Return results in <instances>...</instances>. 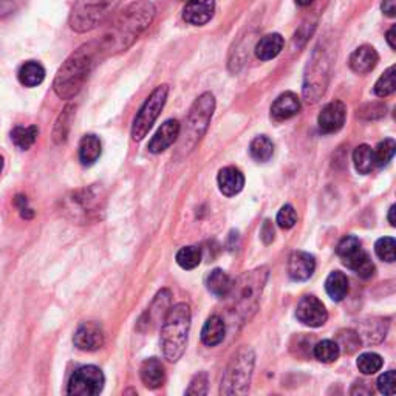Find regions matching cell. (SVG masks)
<instances>
[{"label":"cell","mask_w":396,"mask_h":396,"mask_svg":"<svg viewBox=\"0 0 396 396\" xmlns=\"http://www.w3.org/2000/svg\"><path fill=\"white\" fill-rule=\"evenodd\" d=\"M155 14L156 8L152 2L138 0L112 16L101 38L95 41L101 59L115 56L131 49L138 38L149 29Z\"/></svg>","instance_id":"6da1fadb"},{"label":"cell","mask_w":396,"mask_h":396,"mask_svg":"<svg viewBox=\"0 0 396 396\" xmlns=\"http://www.w3.org/2000/svg\"><path fill=\"white\" fill-rule=\"evenodd\" d=\"M101 59L96 42L81 45L78 50L73 51L66 62L59 67L56 76L53 81V90L61 99H73L90 76L95 64Z\"/></svg>","instance_id":"7a4b0ae2"},{"label":"cell","mask_w":396,"mask_h":396,"mask_svg":"<svg viewBox=\"0 0 396 396\" xmlns=\"http://www.w3.org/2000/svg\"><path fill=\"white\" fill-rule=\"evenodd\" d=\"M266 280H268V268L262 266V268L245 273L242 278L233 282V288L226 298L231 299L229 310H231L233 318L240 324L250 320L257 311Z\"/></svg>","instance_id":"3957f363"},{"label":"cell","mask_w":396,"mask_h":396,"mask_svg":"<svg viewBox=\"0 0 396 396\" xmlns=\"http://www.w3.org/2000/svg\"><path fill=\"white\" fill-rule=\"evenodd\" d=\"M191 328V307L188 303H177L169 308L161 324L163 355L171 362H177L184 355Z\"/></svg>","instance_id":"277c9868"},{"label":"cell","mask_w":396,"mask_h":396,"mask_svg":"<svg viewBox=\"0 0 396 396\" xmlns=\"http://www.w3.org/2000/svg\"><path fill=\"white\" fill-rule=\"evenodd\" d=\"M106 210V193L96 184L70 192L62 198V210L70 222L76 225L95 223Z\"/></svg>","instance_id":"5b68a950"},{"label":"cell","mask_w":396,"mask_h":396,"mask_svg":"<svg viewBox=\"0 0 396 396\" xmlns=\"http://www.w3.org/2000/svg\"><path fill=\"white\" fill-rule=\"evenodd\" d=\"M215 110V98L213 93H206L200 95L196 103L192 104L189 115L186 118V124H184L183 128H180V135H178V149H177V156L178 158H183V156H188L196 146L200 143L201 138L205 136L210 118L214 115Z\"/></svg>","instance_id":"8992f818"},{"label":"cell","mask_w":396,"mask_h":396,"mask_svg":"<svg viewBox=\"0 0 396 396\" xmlns=\"http://www.w3.org/2000/svg\"><path fill=\"white\" fill-rule=\"evenodd\" d=\"M335 58L336 50L331 47L330 41L320 42L313 51L303 76V98L307 103L315 104L325 93Z\"/></svg>","instance_id":"52a82bcc"},{"label":"cell","mask_w":396,"mask_h":396,"mask_svg":"<svg viewBox=\"0 0 396 396\" xmlns=\"http://www.w3.org/2000/svg\"><path fill=\"white\" fill-rule=\"evenodd\" d=\"M121 0H76L71 6L68 25L76 33H88L115 14Z\"/></svg>","instance_id":"ba28073f"},{"label":"cell","mask_w":396,"mask_h":396,"mask_svg":"<svg viewBox=\"0 0 396 396\" xmlns=\"http://www.w3.org/2000/svg\"><path fill=\"white\" fill-rule=\"evenodd\" d=\"M255 356L251 348H242L229 362L222 380V395H245L250 390Z\"/></svg>","instance_id":"9c48e42d"},{"label":"cell","mask_w":396,"mask_h":396,"mask_svg":"<svg viewBox=\"0 0 396 396\" xmlns=\"http://www.w3.org/2000/svg\"><path fill=\"white\" fill-rule=\"evenodd\" d=\"M169 95V86H158L152 93L144 101V104L141 108L138 110V113L133 119L132 124V140L133 141H143L147 136V133L151 132V128L153 127L155 121L158 119L160 113L163 112V108L166 106V101H168Z\"/></svg>","instance_id":"30bf717a"},{"label":"cell","mask_w":396,"mask_h":396,"mask_svg":"<svg viewBox=\"0 0 396 396\" xmlns=\"http://www.w3.org/2000/svg\"><path fill=\"white\" fill-rule=\"evenodd\" d=\"M337 255L348 270L355 271L361 279H370L375 274V263L355 235L344 237L337 245Z\"/></svg>","instance_id":"8fae6325"},{"label":"cell","mask_w":396,"mask_h":396,"mask_svg":"<svg viewBox=\"0 0 396 396\" xmlns=\"http://www.w3.org/2000/svg\"><path fill=\"white\" fill-rule=\"evenodd\" d=\"M106 377L101 368L84 365L71 375L67 393L70 396H96L104 389Z\"/></svg>","instance_id":"7c38bea8"},{"label":"cell","mask_w":396,"mask_h":396,"mask_svg":"<svg viewBox=\"0 0 396 396\" xmlns=\"http://www.w3.org/2000/svg\"><path fill=\"white\" fill-rule=\"evenodd\" d=\"M296 318L303 325L313 328L322 327L328 319V311L322 300L315 296H303L298 303Z\"/></svg>","instance_id":"4fadbf2b"},{"label":"cell","mask_w":396,"mask_h":396,"mask_svg":"<svg viewBox=\"0 0 396 396\" xmlns=\"http://www.w3.org/2000/svg\"><path fill=\"white\" fill-rule=\"evenodd\" d=\"M171 308V291L169 290H161L156 294L152 305L147 308V311L138 320V330L140 331H151L156 325L163 324V320L168 315Z\"/></svg>","instance_id":"5bb4252c"},{"label":"cell","mask_w":396,"mask_h":396,"mask_svg":"<svg viewBox=\"0 0 396 396\" xmlns=\"http://www.w3.org/2000/svg\"><path fill=\"white\" fill-rule=\"evenodd\" d=\"M73 344L82 352H96V350L104 345L103 327L96 324V322H84L75 331Z\"/></svg>","instance_id":"9a60e30c"},{"label":"cell","mask_w":396,"mask_h":396,"mask_svg":"<svg viewBox=\"0 0 396 396\" xmlns=\"http://www.w3.org/2000/svg\"><path fill=\"white\" fill-rule=\"evenodd\" d=\"M345 118H347V108L344 106V103L340 101H331L318 116V124H319V131L322 133H336L337 131L344 127L345 124Z\"/></svg>","instance_id":"2e32d148"},{"label":"cell","mask_w":396,"mask_h":396,"mask_svg":"<svg viewBox=\"0 0 396 396\" xmlns=\"http://www.w3.org/2000/svg\"><path fill=\"white\" fill-rule=\"evenodd\" d=\"M180 128L181 124L177 119H168V121H164L158 131H156V133L152 136L147 149L152 153H161L166 149H169V147L178 140Z\"/></svg>","instance_id":"e0dca14e"},{"label":"cell","mask_w":396,"mask_h":396,"mask_svg":"<svg viewBox=\"0 0 396 396\" xmlns=\"http://www.w3.org/2000/svg\"><path fill=\"white\" fill-rule=\"evenodd\" d=\"M215 13L214 0H189L183 10V19L191 25H205Z\"/></svg>","instance_id":"ac0fdd59"},{"label":"cell","mask_w":396,"mask_h":396,"mask_svg":"<svg viewBox=\"0 0 396 396\" xmlns=\"http://www.w3.org/2000/svg\"><path fill=\"white\" fill-rule=\"evenodd\" d=\"M316 270L315 257L305 251H294L288 260V274L293 280L305 282Z\"/></svg>","instance_id":"d6986e66"},{"label":"cell","mask_w":396,"mask_h":396,"mask_svg":"<svg viewBox=\"0 0 396 396\" xmlns=\"http://www.w3.org/2000/svg\"><path fill=\"white\" fill-rule=\"evenodd\" d=\"M300 112V99L293 91H285L271 106V116L274 121H287Z\"/></svg>","instance_id":"ffe728a7"},{"label":"cell","mask_w":396,"mask_h":396,"mask_svg":"<svg viewBox=\"0 0 396 396\" xmlns=\"http://www.w3.org/2000/svg\"><path fill=\"white\" fill-rule=\"evenodd\" d=\"M377 61L380 56L372 45H361L350 56V68L357 75H367L377 66Z\"/></svg>","instance_id":"44dd1931"},{"label":"cell","mask_w":396,"mask_h":396,"mask_svg":"<svg viewBox=\"0 0 396 396\" xmlns=\"http://www.w3.org/2000/svg\"><path fill=\"white\" fill-rule=\"evenodd\" d=\"M218 189L226 197H234L238 192H242L245 186V177L240 169L234 168V166H228L218 172L217 177Z\"/></svg>","instance_id":"7402d4cb"},{"label":"cell","mask_w":396,"mask_h":396,"mask_svg":"<svg viewBox=\"0 0 396 396\" xmlns=\"http://www.w3.org/2000/svg\"><path fill=\"white\" fill-rule=\"evenodd\" d=\"M140 375H141L143 384L147 387V389H152V390L161 387L166 380L164 365L160 359H156V357L146 359L141 365Z\"/></svg>","instance_id":"603a6c76"},{"label":"cell","mask_w":396,"mask_h":396,"mask_svg":"<svg viewBox=\"0 0 396 396\" xmlns=\"http://www.w3.org/2000/svg\"><path fill=\"white\" fill-rule=\"evenodd\" d=\"M285 39L279 33L266 34L255 45V56L260 61H271L278 58L283 50Z\"/></svg>","instance_id":"cb8c5ba5"},{"label":"cell","mask_w":396,"mask_h":396,"mask_svg":"<svg viewBox=\"0 0 396 396\" xmlns=\"http://www.w3.org/2000/svg\"><path fill=\"white\" fill-rule=\"evenodd\" d=\"M226 335V324L220 316H210L201 330V340L208 347H215L220 342H223Z\"/></svg>","instance_id":"d4e9b609"},{"label":"cell","mask_w":396,"mask_h":396,"mask_svg":"<svg viewBox=\"0 0 396 396\" xmlns=\"http://www.w3.org/2000/svg\"><path fill=\"white\" fill-rule=\"evenodd\" d=\"M101 153H103V146L96 135H84L79 143V161L82 166L95 164Z\"/></svg>","instance_id":"484cf974"},{"label":"cell","mask_w":396,"mask_h":396,"mask_svg":"<svg viewBox=\"0 0 396 396\" xmlns=\"http://www.w3.org/2000/svg\"><path fill=\"white\" fill-rule=\"evenodd\" d=\"M19 82L25 87H38L45 79V68L38 61H29L21 66L17 71Z\"/></svg>","instance_id":"4316f807"},{"label":"cell","mask_w":396,"mask_h":396,"mask_svg":"<svg viewBox=\"0 0 396 396\" xmlns=\"http://www.w3.org/2000/svg\"><path fill=\"white\" fill-rule=\"evenodd\" d=\"M206 287L210 294H214L218 299H225L229 291L233 288V279L223 271V270H214L210 271L206 279Z\"/></svg>","instance_id":"83f0119b"},{"label":"cell","mask_w":396,"mask_h":396,"mask_svg":"<svg viewBox=\"0 0 396 396\" xmlns=\"http://www.w3.org/2000/svg\"><path fill=\"white\" fill-rule=\"evenodd\" d=\"M325 290L328 296L335 302H340L347 298L348 294V279L344 273L333 271L325 280Z\"/></svg>","instance_id":"f1b7e54d"},{"label":"cell","mask_w":396,"mask_h":396,"mask_svg":"<svg viewBox=\"0 0 396 396\" xmlns=\"http://www.w3.org/2000/svg\"><path fill=\"white\" fill-rule=\"evenodd\" d=\"M39 128L38 126H16L11 131V141L17 149L21 151H29L38 141Z\"/></svg>","instance_id":"f546056e"},{"label":"cell","mask_w":396,"mask_h":396,"mask_svg":"<svg viewBox=\"0 0 396 396\" xmlns=\"http://www.w3.org/2000/svg\"><path fill=\"white\" fill-rule=\"evenodd\" d=\"M73 116H75V106H67L64 108V112L58 116L53 128V140L56 144H62L67 141Z\"/></svg>","instance_id":"4dcf8cb0"},{"label":"cell","mask_w":396,"mask_h":396,"mask_svg":"<svg viewBox=\"0 0 396 396\" xmlns=\"http://www.w3.org/2000/svg\"><path fill=\"white\" fill-rule=\"evenodd\" d=\"M250 153L257 163H266L271 160L274 153V144L268 136H255L250 144Z\"/></svg>","instance_id":"1f68e13d"},{"label":"cell","mask_w":396,"mask_h":396,"mask_svg":"<svg viewBox=\"0 0 396 396\" xmlns=\"http://www.w3.org/2000/svg\"><path fill=\"white\" fill-rule=\"evenodd\" d=\"M353 163L359 173H368L375 166L373 161V149L370 146L361 144L357 146L353 152Z\"/></svg>","instance_id":"d6a6232c"},{"label":"cell","mask_w":396,"mask_h":396,"mask_svg":"<svg viewBox=\"0 0 396 396\" xmlns=\"http://www.w3.org/2000/svg\"><path fill=\"white\" fill-rule=\"evenodd\" d=\"M175 259L183 270H193L201 263V250L197 246H184Z\"/></svg>","instance_id":"836d02e7"},{"label":"cell","mask_w":396,"mask_h":396,"mask_svg":"<svg viewBox=\"0 0 396 396\" xmlns=\"http://www.w3.org/2000/svg\"><path fill=\"white\" fill-rule=\"evenodd\" d=\"M340 355V350L336 344V340H320L319 344H316L315 347V356L318 361L324 362V364H330V362H335L336 359Z\"/></svg>","instance_id":"e575fe53"},{"label":"cell","mask_w":396,"mask_h":396,"mask_svg":"<svg viewBox=\"0 0 396 396\" xmlns=\"http://www.w3.org/2000/svg\"><path fill=\"white\" fill-rule=\"evenodd\" d=\"M336 344L340 352L352 355L356 350L361 347V337H359L357 331L353 330H340L336 337Z\"/></svg>","instance_id":"d590c367"},{"label":"cell","mask_w":396,"mask_h":396,"mask_svg":"<svg viewBox=\"0 0 396 396\" xmlns=\"http://www.w3.org/2000/svg\"><path fill=\"white\" fill-rule=\"evenodd\" d=\"M395 88H396V68L389 67L384 71V75L376 81L375 95L380 98H387L393 93Z\"/></svg>","instance_id":"8d00e7d4"},{"label":"cell","mask_w":396,"mask_h":396,"mask_svg":"<svg viewBox=\"0 0 396 396\" xmlns=\"http://www.w3.org/2000/svg\"><path fill=\"white\" fill-rule=\"evenodd\" d=\"M396 151V143L392 138H387V140L381 141L376 146V149L373 151V161L375 166H385L392 161Z\"/></svg>","instance_id":"74e56055"},{"label":"cell","mask_w":396,"mask_h":396,"mask_svg":"<svg viewBox=\"0 0 396 396\" xmlns=\"http://www.w3.org/2000/svg\"><path fill=\"white\" fill-rule=\"evenodd\" d=\"M356 365L362 375H375L381 370L384 361L377 353H364L357 357Z\"/></svg>","instance_id":"f35d334b"},{"label":"cell","mask_w":396,"mask_h":396,"mask_svg":"<svg viewBox=\"0 0 396 396\" xmlns=\"http://www.w3.org/2000/svg\"><path fill=\"white\" fill-rule=\"evenodd\" d=\"M395 248H396L395 238H392V237H384V238H380V240L376 242V245H375V251H376L377 257H380L381 260L389 262V263H393L395 259H396Z\"/></svg>","instance_id":"ab89813d"},{"label":"cell","mask_w":396,"mask_h":396,"mask_svg":"<svg viewBox=\"0 0 396 396\" xmlns=\"http://www.w3.org/2000/svg\"><path fill=\"white\" fill-rule=\"evenodd\" d=\"M387 113V106L382 103H370L364 104L357 110V118L367 119V121H373V119H381Z\"/></svg>","instance_id":"60d3db41"},{"label":"cell","mask_w":396,"mask_h":396,"mask_svg":"<svg viewBox=\"0 0 396 396\" xmlns=\"http://www.w3.org/2000/svg\"><path fill=\"white\" fill-rule=\"evenodd\" d=\"M278 223L283 229H291L298 223V214L291 205H285L278 213Z\"/></svg>","instance_id":"b9f144b4"},{"label":"cell","mask_w":396,"mask_h":396,"mask_svg":"<svg viewBox=\"0 0 396 396\" xmlns=\"http://www.w3.org/2000/svg\"><path fill=\"white\" fill-rule=\"evenodd\" d=\"M377 389L382 395H395L396 390V373L395 370H389L377 377Z\"/></svg>","instance_id":"7bdbcfd3"},{"label":"cell","mask_w":396,"mask_h":396,"mask_svg":"<svg viewBox=\"0 0 396 396\" xmlns=\"http://www.w3.org/2000/svg\"><path fill=\"white\" fill-rule=\"evenodd\" d=\"M208 393V375L201 372L192 377L186 395H206Z\"/></svg>","instance_id":"ee69618b"},{"label":"cell","mask_w":396,"mask_h":396,"mask_svg":"<svg viewBox=\"0 0 396 396\" xmlns=\"http://www.w3.org/2000/svg\"><path fill=\"white\" fill-rule=\"evenodd\" d=\"M14 206L17 208V210H19V214L24 220H31L34 217V210L30 208L29 198L22 196V193L14 197Z\"/></svg>","instance_id":"f6af8a7d"},{"label":"cell","mask_w":396,"mask_h":396,"mask_svg":"<svg viewBox=\"0 0 396 396\" xmlns=\"http://www.w3.org/2000/svg\"><path fill=\"white\" fill-rule=\"evenodd\" d=\"M19 4H21V0H0V19L14 13L17 10V6H19Z\"/></svg>","instance_id":"bcb514c9"},{"label":"cell","mask_w":396,"mask_h":396,"mask_svg":"<svg viewBox=\"0 0 396 396\" xmlns=\"http://www.w3.org/2000/svg\"><path fill=\"white\" fill-rule=\"evenodd\" d=\"M260 237L265 243H271L274 240V226L270 220H265V223L260 229Z\"/></svg>","instance_id":"7dc6e473"},{"label":"cell","mask_w":396,"mask_h":396,"mask_svg":"<svg viewBox=\"0 0 396 396\" xmlns=\"http://www.w3.org/2000/svg\"><path fill=\"white\" fill-rule=\"evenodd\" d=\"M382 13H385L389 17H393L396 14V0H382Z\"/></svg>","instance_id":"c3c4849f"},{"label":"cell","mask_w":396,"mask_h":396,"mask_svg":"<svg viewBox=\"0 0 396 396\" xmlns=\"http://www.w3.org/2000/svg\"><path fill=\"white\" fill-rule=\"evenodd\" d=\"M395 33H396V26L393 25L392 29L389 30V33H387V42H389L390 45V49L395 50L396 49V42H395Z\"/></svg>","instance_id":"681fc988"},{"label":"cell","mask_w":396,"mask_h":396,"mask_svg":"<svg viewBox=\"0 0 396 396\" xmlns=\"http://www.w3.org/2000/svg\"><path fill=\"white\" fill-rule=\"evenodd\" d=\"M395 210H396V206L393 205V206L389 209V222H390L392 226L396 225V222H395Z\"/></svg>","instance_id":"f907efd6"},{"label":"cell","mask_w":396,"mask_h":396,"mask_svg":"<svg viewBox=\"0 0 396 396\" xmlns=\"http://www.w3.org/2000/svg\"><path fill=\"white\" fill-rule=\"evenodd\" d=\"M296 4L299 6H308L310 4H313V0H296Z\"/></svg>","instance_id":"816d5d0a"},{"label":"cell","mask_w":396,"mask_h":396,"mask_svg":"<svg viewBox=\"0 0 396 396\" xmlns=\"http://www.w3.org/2000/svg\"><path fill=\"white\" fill-rule=\"evenodd\" d=\"M4 168H5V160H4V156L0 155V173L4 172Z\"/></svg>","instance_id":"f5cc1de1"},{"label":"cell","mask_w":396,"mask_h":396,"mask_svg":"<svg viewBox=\"0 0 396 396\" xmlns=\"http://www.w3.org/2000/svg\"><path fill=\"white\" fill-rule=\"evenodd\" d=\"M181 2H189V0H181Z\"/></svg>","instance_id":"db71d44e"}]
</instances>
